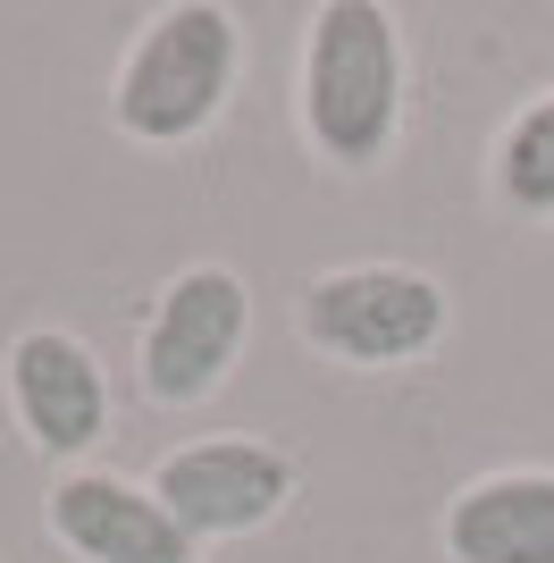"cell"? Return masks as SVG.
Returning a JSON list of instances; mask_svg holds the SVG:
<instances>
[{"instance_id": "obj_9", "label": "cell", "mask_w": 554, "mask_h": 563, "mask_svg": "<svg viewBox=\"0 0 554 563\" xmlns=\"http://www.w3.org/2000/svg\"><path fill=\"white\" fill-rule=\"evenodd\" d=\"M487 211L512 228H554V85L512 101L487 135Z\"/></svg>"}, {"instance_id": "obj_4", "label": "cell", "mask_w": 554, "mask_h": 563, "mask_svg": "<svg viewBox=\"0 0 554 563\" xmlns=\"http://www.w3.org/2000/svg\"><path fill=\"white\" fill-rule=\"evenodd\" d=\"M244 345H253V278L235 261H185L152 286L126 371L152 412H202L228 396Z\"/></svg>"}, {"instance_id": "obj_7", "label": "cell", "mask_w": 554, "mask_h": 563, "mask_svg": "<svg viewBox=\"0 0 554 563\" xmlns=\"http://www.w3.org/2000/svg\"><path fill=\"white\" fill-rule=\"evenodd\" d=\"M43 539L68 563H202L168 505L152 496V479H126L110 463L51 471L43 488Z\"/></svg>"}, {"instance_id": "obj_1", "label": "cell", "mask_w": 554, "mask_h": 563, "mask_svg": "<svg viewBox=\"0 0 554 563\" xmlns=\"http://www.w3.org/2000/svg\"><path fill=\"white\" fill-rule=\"evenodd\" d=\"M412 126V43L378 0H328L302 18L295 135L328 177H378Z\"/></svg>"}, {"instance_id": "obj_2", "label": "cell", "mask_w": 554, "mask_h": 563, "mask_svg": "<svg viewBox=\"0 0 554 563\" xmlns=\"http://www.w3.org/2000/svg\"><path fill=\"white\" fill-rule=\"evenodd\" d=\"M235 85H244V18L228 0H168L118 51L110 126L135 152H193L235 110Z\"/></svg>"}, {"instance_id": "obj_5", "label": "cell", "mask_w": 554, "mask_h": 563, "mask_svg": "<svg viewBox=\"0 0 554 563\" xmlns=\"http://www.w3.org/2000/svg\"><path fill=\"white\" fill-rule=\"evenodd\" d=\"M0 404H9V429L25 438V454H43L51 471H85L118 429L110 362L92 353V336L59 329V320H34L0 345Z\"/></svg>"}, {"instance_id": "obj_6", "label": "cell", "mask_w": 554, "mask_h": 563, "mask_svg": "<svg viewBox=\"0 0 554 563\" xmlns=\"http://www.w3.org/2000/svg\"><path fill=\"white\" fill-rule=\"evenodd\" d=\"M143 479L168 505V521L193 539V555L277 530L286 505H295V488H302L295 454L277 446V438H185Z\"/></svg>"}, {"instance_id": "obj_8", "label": "cell", "mask_w": 554, "mask_h": 563, "mask_svg": "<svg viewBox=\"0 0 554 563\" xmlns=\"http://www.w3.org/2000/svg\"><path fill=\"white\" fill-rule=\"evenodd\" d=\"M445 563H554V463H496L437 505Z\"/></svg>"}, {"instance_id": "obj_3", "label": "cell", "mask_w": 554, "mask_h": 563, "mask_svg": "<svg viewBox=\"0 0 554 563\" xmlns=\"http://www.w3.org/2000/svg\"><path fill=\"white\" fill-rule=\"evenodd\" d=\"M295 336L336 371H420L454 336V295L420 261H336L302 278Z\"/></svg>"}]
</instances>
